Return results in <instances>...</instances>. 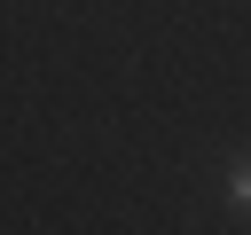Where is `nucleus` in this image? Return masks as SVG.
Returning <instances> with one entry per match:
<instances>
[{"instance_id": "obj_1", "label": "nucleus", "mask_w": 251, "mask_h": 235, "mask_svg": "<svg viewBox=\"0 0 251 235\" xmlns=\"http://www.w3.org/2000/svg\"><path fill=\"white\" fill-rule=\"evenodd\" d=\"M235 204L251 212V164H235Z\"/></svg>"}]
</instances>
